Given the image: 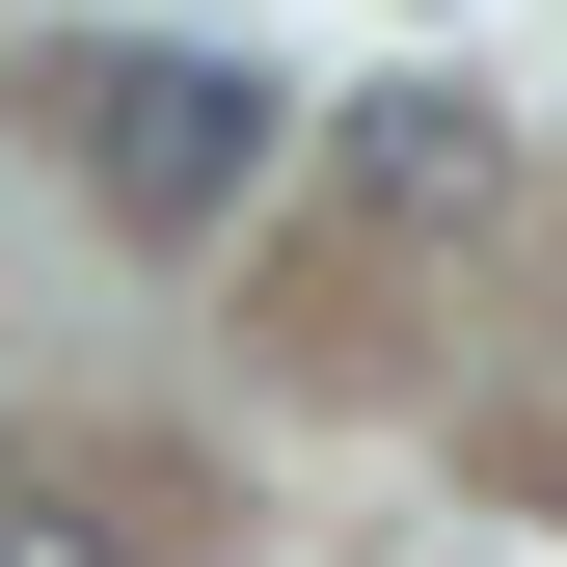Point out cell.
Returning a JSON list of instances; mask_svg holds the SVG:
<instances>
[{"instance_id": "obj_2", "label": "cell", "mask_w": 567, "mask_h": 567, "mask_svg": "<svg viewBox=\"0 0 567 567\" xmlns=\"http://www.w3.org/2000/svg\"><path fill=\"white\" fill-rule=\"evenodd\" d=\"M351 217H405V244L486 217V109H460V82H379V109H351Z\"/></svg>"}, {"instance_id": "obj_1", "label": "cell", "mask_w": 567, "mask_h": 567, "mask_svg": "<svg viewBox=\"0 0 567 567\" xmlns=\"http://www.w3.org/2000/svg\"><path fill=\"white\" fill-rule=\"evenodd\" d=\"M270 163H298V82H270V54H109L82 82V189L135 244H217Z\"/></svg>"}, {"instance_id": "obj_3", "label": "cell", "mask_w": 567, "mask_h": 567, "mask_svg": "<svg viewBox=\"0 0 567 567\" xmlns=\"http://www.w3.org/2000/svg\"><path fill=\"white\" fill-rule=\"evenodd\" d=\"M0 567H135L109 514H54V486H0Z\"/></svg>"}]
</instances>
